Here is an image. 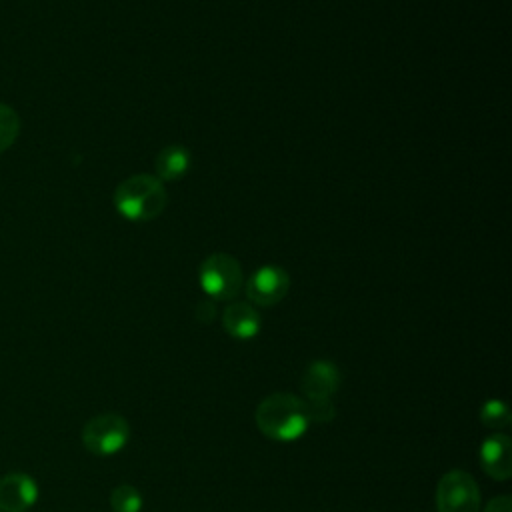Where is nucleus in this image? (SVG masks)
I'll return each mask as SVG.
<instances>
[{"instance_id":"f257e3e1","label":"nucleus","mask_w":512,"mask_h":512,"mask_svg":"<svg viewBox=\"0 0 512 512\" xmlns=\"http://www.w3.org/2000/svg\"><path fill=\"white\" fill-rule=\"evenodd\" d=\"M256 426L258 430L272 440L292 442L300 438L308 424V408L306 402L294 394L276 392L266 396L256 408Z\"/></svg>"},{"instance_id":"f03ea898","label":"nucleus","mask_w":512,"mask_h":512,"mask_svg":"<svg viewBox=\"0 0 512 512\" xmlns=\"http://www.w3.org/2000/svg\"><path fill=\"white\" fill-rule=\"evenodd\" d=\"M166 190L158 176L136 174L122 180L114 190L116 210L134 222L156 218L166 206Z\"/></svg>"},{"instance_id":"7ed1b4c3","label":"nucleus","mask_w":512,"mask_h":512,"mask_svg":"<svg viewBox=\"0 0 512 512\" xmlns=\"http://www.w3.org/2000/svg\"><path fill=\"white\" fill-rule=\"evenodd\" d=\"M130 440L128 422L116 412H104L90 418L82 430V444L96 456L120 452Z\"/></svg>"},{"instance_id":"20e7f679","label":"nucleus","mask_w":512,"mask_h":512,"mask_svg":"<svg viewBox=\"0 0 512 512\" xmlns=\"http://www.w3.org/2000/svg\"><path fill=\"white\" fill-rule=\"evenodd\" d=\"M200 286L214 300H232L242 288V268L230 254L208 256L200 266Z\"/></svg>"},{"instance_id":"39448f33","label":"nucleus","mask_w":512,"mask_h":512,"mask_svg":"<svg viewBox=\"0 0 512 512\" xmlns=\"http://www.w3.org/2000/svg\"><path fill=\"white\" fill-rule=\"evenodd\" d=\"M438 512H478L480 488L472 474L464 470L446 472L436 488Z\"/></svg>"},{"instance_id":"423d86ee","label":"nucleus","mask_w":512,"mask_h":512,"mask_svg":"<svg viewBox=\"0 0 512 512\" xmlns=\"http://www.w3.org/2000/svg\"><path fill=\"white\" fill-rule=\"evenodd\" d=\"M290 288V276L286 270L280 266H262L256 270L248 284H246V294L248 300L258 304V306H274L278 304Z\"/></svg>"},{"instance_id":"0eeeda50","label":"nucleus","mask_w":512,"mask_h":512,"mask_svg":"<svg viewBox=\"0 0 512 512\" xmlns=\"http://www.w3.org/2000/svg\"><path fill=\"white\" fill-rule=\"evenodd\" d=\"M38 500V484L30 474L10 472L0 478V512H26Z\"/></svg>"},{"instance_id":"6e6552de","label":"nucleus","mask_w":512,"mask_h":512,"mask_svg":"<svg viewBox=\"0 0 512 512\" xmlns=\"http://www.w3.org/2000/svg\"><path fill=\"white\" fill-rule=\"evenodd\" d=\"M480 464L494 480H506L512 474V442L506 434H492L480 446Z\"/></svg>"},{"instance_id":"1a4fd4ad","label":"nucleus","mask_w":512,"mask_h":512,"mask_svg":"<svg viewBox=\"0 0 512 512\" xmlns=\"http://www.w3.org/2000/svg\"><path fill=\"white\" fill-rule=\"evenodd\" d=\"M342 382V374L336 364L328 360L312 362L302 376V390L306 398H330Z\"/></svg>"},{"instance_id":"9d476101","label":"nucleus","mask_w":512,"mask_h":512,"mask_svg":"<svg viewBox=\"0 0 512 512\" xmlns=\"http://www.w3.org/2000/svg\"><path fill=\"white\" fill-rule=\"evenodd\" d=\"M224 330L240 340H250L260 332V314L248 302H234L222 314Z\"/></svg>"},{"instance_id":"9b49d317","label":"nucleus","mask_w":512,"mask_h":512,"mask_svg":"<svg viewBox=\"0 0 512 512\" xmlns=\"http://www.w3.org/2000/svg\"><path fill=\"white\" fill-rule=\"evenodd\" d=\"M190 166V154L184 146H168L158 152L154 160V168L158 178L162 180H178L188 172Z\"/></svg>"},{"instance_id":"f8f14e48","label":"nucleus","mask_w":512,"mask_h":512,"mask_svg":"<svg viewBox=\"0 0 512 512\" xmlns=\"http://www.w3.org/2000/svg\"><path fill=\"white\" fill-rule=\"evenodd\" d=\"M110 506L114 512H140L142 494L130 484H120L110 492Z\"/></svg>"},{"instance_id":"ddd939ff","label":"nucleus","mask_w":512,"mask_h":512,"mask_svg":"<svg viewBox=\"0 0 512 512\" xmlns=\"http://www.w3.org/2000/svg\"><path fill=\"white\" fill-rule=\"evenodd\" d=\"M480 420L486 428L492 430H502L510 424V410L502 400H486L480 408Z\"/></svg>"},{"instance_id":"4468645a","label":"nucleus","mask_w":512,"mask_h":512,"mask_svg":"<svg viewBox=\"0 0 512 512\" xmlns=\"http://www.w3.org/2000/svg\"><path fill=\"white\" fill-rule=\"evenodd\" d=\"M20 132V118L18 114L8 106L0 102V154L8 150Z\"/></svg>"},{"instance_id":"2eb2a0df","label":"nucleus","mask_w":512,"mask_h":512,"mask_svg":"<svg viewBox=\"0 0 512 512\" xmlns=\"http://www.w3.org/2000/svg\"><path fill=\"white\" fill-rule=\"evenodd\" d=\"M306 402V408H308V416H310V422H330L336 414V408L332 404L330 398H308L304 400Z\"/></svg>"},{"instance_id":"dca6fc26","label":"nucleus","mask_w":512,"mask_h":512,"mask_svg":"<svg viewBox=\"0 0 512 512\" xmlns=\"http://www.w3.org/2000/svg\"><path fill=\"white\" fill-rule=\"evenodd\" d=\"M484 512H512V500L510 496L502 494V496H496L488 502V506L484 508Z\"/></svg>"},{"instance_id":"f3484780","label":"nucleus","mask_w":512,"mask_h":512,"mask_svg":"<svg viewBox=\"0 0 512 512\" xmlns=\"http://www.w3.org/2000/svg\"><path fill=\"white\" fill-rule=\"evenodd\" d=\"M202 312H204V316H200V320H202V322H210V320L214 318V304H212V302H206V300L200 302L198 308H196V316L202 314Z\"/></svg>"}]
</instances>
